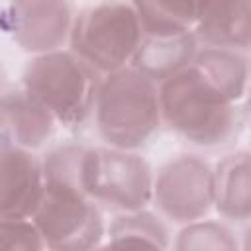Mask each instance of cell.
I'll return each mask as SVG.
<instances>
[{"label":"cell","instance_id":"cell-12","mask_svg":"<svg viewBox=\"0 0 251 251\" xmlns=\"http://www.w3.org/2000/svg\"><path fill=\"white\" fill-rule=\"evenodd\" d=\"M214 208L227 220H251V153L231 151L214 167Z\"/></svg>","mask_w":251,"mask_h":251},{"label":"cell","instance_id":"cell-10","mask_svg":"<svg viewBox=\"0 0 251 251\" xmlns=\"http://www.w3.org/2000/svg\"><path fill=\"white\" fill-rule=\"evenodd\" d=\"M57 118L24 86L4 92L0 106L2 145L39 149L55 131Z\"/></svg>","mask_w":251,"mask_h":251},{"label":"cell","instance_id":"cell-13","mask_svg":"<svg viewBox=\"0 0 251 251\" xmlns=\"http://www.w3.org/2000/svg\"><path fill=\"white\" fill-rule=\"evenodd\" d=\"M198 53V37L194 31L175 35H145L131 67L153 78L157 84L184 71Z\"/></svg>","mask_w":251,"mask_h":251},{"label":"cell","instance_id":"cell-17","mask_svg":"<svg viewBox=\"0 0 251 251\" xmlns=\"http://www.w3.org/2000/svg\"><path fill=\"white\" fill-rule=\"evenodd\" d=\"M86 157L88 147L78 143H63L47 151L41 159L45 173V188L53 192L88 196L84 188Z\"/></svg>","mask_w":251,"mask_h":251},{"label":"cell","instance_id":"cell-19","mask_svg":"<svg viewBox=\"0 0 251 251\" xmlns=\"http://www.w3.org/2000/svg\"><path fill=\"white\" fill-rule=\"evenodd\" d=\"M47 243L33 218H0L2 251H39Z\"/></svg>","mask_w":251,"mask_h":251},{"label":"cell","instance_id":"cell-21","mask_svg":"<svg viewBox=\"0 0 251 251\" xmlns=\"http://www.w3.org/2000/svg\"><path fill=\"white\" fill-rule=\"evenodd\" d=\"M249 84H251V80H249Z\"/></svg>","mask_w":251,"mask_h":251},{"label":"cell","instance_id":"cell-8","mask_svg":"<svg viewBox=\"0 0 251 251\" xmlns=\"http://www.w3.org/2000/svg\"><path fill=\"white\" fill-rule=\"evenodd\" d=\"M75 24L71 0H10L4 27L14 43L31 55L63 49Z\"/></svg>","mask_w":251,"mask_h":251},{"label":"cell","instance_id":"cell-15","mask_svg":"<svg viewBox=\"0 0 251 251\" xmlns=\"http://www.w3.org/2000/svg\"><path fill=\"white\" fill-rule=\"evenodd\" d=\"M110 247H149L167 249L171 245L169 229L159 216L147 208L122 212L106 229Z\"/></svg>","mask_w":251,"mask_h":251},{"label":"cell","instance_id":"cell-2","mask_svg":"<svg viewBox=\"0 0 251 251\" xmlns=\"http://www.w3.org/2000/svg\"><path fill=\"white\" fill-rule=\"evenodd\" d=\"M163 122L194 145L226 143L237 126V108L210 86L192 65L159 84Z\"/></svg>","mask_w":251,"mask_h":251},{"label":"cell","instance_id":"cell-14","mask_svg":"<svg viewBox=\"0 0 251 251\" xmlns=\"http://www.w3.org/2000/svg\"><path fill=\"white\" fill-rule=\"evenodd\" d=\"M190 65L210 86L233 104H237L249 88L251 67L235 49L206 45L198 49Z\"/></svg>","mask_w":251,"mask_h":251},{"label":"cell","instance_id":"cell-20","mask_svg":"<svg viewBox=\"0 0 251 251\" xmlns=\"http://www.w3.org/2000/svg\"><path fill=\"white\" fill-rule=\"evenodd\" d=\"M243 249H245V251H251V226H249L247 231H245V237H243Z\"/></svg>","mask_w":251,"mask_h":251},{"label":"cell","instance_id":"cell-6","mask_svg":"<svg viewBox=\"0 0 251 251\" xmlns=\"http://www.w3.org/2000/svg\"><path fill=\"white\" fill-rule=\"evenodd\" d=\"M153 204L176 224L202 220L214 208V167L198 155L171 159L155 176Z\"/></svg>","mask_w":251,"mask_h":251},{"label":"cell","instance_id":"cell-7","mask_svg":"<svg viewBox=\"0 0 251 251\" xmlns=\"http://www.w3.org/2000/svg\"><path fill=\"white\" fill-rule=\"evenodd\" d=\"M43 239L55 251H84L98 247L106 237V226L98 202L82 194H65L45 188V196L33 214Z\"/></svg>","mask_w":251,"mask_h":251},{"label":"cell","instance_id":"cell-4","mask_svg":"<svg viewBox=\"0 0 251 251\" xmlns=\"http://www.w3.org/2000/svg\"><path fill=\"white\" fill-rule=\"evenodd\" d=\"M143 37L131 0H104L75 18L69 47L98 73L108 75L131 65Z\"/></svg>","mask_w":251,"mask_h":251},{"label":"cell","instance_id":"cell-9","mask_svg":"<svg viewBox=\"0 0 251 251\" xmlns=\"http://www.w3.org/2000/svg\"><path fill=\"white\" fill-rule=\"evenodd\" d=\"M45 196L43 161L29 149L0 147V218H33Z\"/></svg>","mask_w":251,"mask_h":251},{"label":"cell","instance_id":"cell-16","mask_svg":"<svg viewBox=\"0 0 251 251\" xmlns=\"http://www.w3.org/2000/svg\"><path fill=\"white\" fill-rule=\"evenodd\" d=\"M145 35L194 31L198 0H131Z\"/></svg>","mask_w":251,"mask_h":251},{"label":"cell","instance_id":"cell-1","mask_svg":"<svg viewBox=\"0 0 251 251\" xmlns=\"http://www.w3.org/2000/svg\"><path fill=\"white\" fill-rule=\"evenodd\" d=\"M94 122L110 147L137 151L163 124L159 84L131 65L104 75L96 94Z\"/></svg>","mask_w":251,"mask_h":251},{"label":"cell","instance_id":"cell-5","mask_svg":"<svg viewBox=\"0 0 251 251\" xmlns=\"http://www.w3.org/2000/svg\"><path fill=\"white\" fill-rule=\"evenodd\" d=\"M153 182L149 163L135 151L88 147L84 188L94 202L122 212L147 208L153 202Z\"/></svg>","mask_w":251,"mask_h":251},{"label":"cell","instance_id":"cell-3","mask_svg":"<svg viewBox=\"0 0 251 251\" xmlns=\"http://www.w3.org/2000/svg\"><path fill=\"white\" fill-rule=\"evenodd\" d=\"M22 86L35 96L59 124L73 127L94 114L100 76L71 49L33 55L22 73Z\"/></svg>","mask_w":251,"mask_h":251},{"label":"cell","instance_id":"cell-18","mask_svg":"<svg viewBox=\"0 0 251 251\" xmlns=\"http://www.w3.org/2000/svg\"><path fill=\"white\" fill-rule=\"evenodd\" d=\"M175 249L178 251H233L237 249V241L224 224L196 220V222L184 224V227L178 231Z\"/></svg>","mask_w":251,"mask_h":251},{"label":"cell","instance_id":"cell-11","mask_svg":"<svg viewBox=\"0 0 251 251\" xmlns=\"http://www.w3.org/2000/svg\"><path fill=\"white\" fill-rule=\"evenodd\" d=\"M194 33L212 47H251V0H198Z\"/></svg>","mask_w":251,"mask_h":251}]
</instances>
